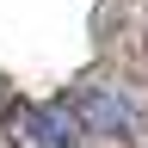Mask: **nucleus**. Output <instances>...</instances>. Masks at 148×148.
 Segmentation results:
<instances>
[{"mask_svg":"<svg viewBox=\"0 0 148 148\" xmlns=\"http://www.w3.org/2000/svg\"><path fill=\"white\" fill-rule=\"evenodd\" d=\"M31 130H37L43 148H68V142H74V123H68L56 105H49V111H31Z\"/></svg>","mask_w":148,"mask_h":148,"instance_id":"nucleus-1","label":"nucleus"}]
</instances>
